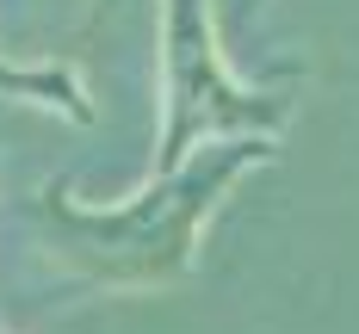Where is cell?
<instances>
[{"label": "cell", "mask_w": 359, "mask_h": 334, "mask_svg": "<svg viewBox=\"0 0 359 334\" xmlns=\"http://www.w3.org/2000/svg\"><path fill=\"white\" fill-rule=\"evenodd\" d=\"M260 161H273V137H229V143L198 148L174 174H149L118 204H81L69 180H50V186H37L32 211L43 223L50 254L81 285L168 291L198 266L205 223L229 198V186Z\"/></svg>", "instance_id": "6da1fadb"}, {"label": "cell", "mask_w": 359, "mask_h": 334, "mask_svg": "<svg viewBox=\"0 0 359 334\" xmlns=\"http://www.w3.org/2000/svg\"><path fill=\"white\" fill-rule=\"evenodd\" d=\"M161 74H168V124H161L149 174L186 167L211 137L229 143V130L236 137H273L291 111L279 93L242 87L223 69L211 0H161Z\"/></svg>", "instance_id": "7a4b0ae2"}, {"label": "cell", "mask_w": 359, "mask_h": 334, "mask_svg": "<svg viewBox=\"0 0 359 334\" xmlns=\"http://www.w3.org/2000/svg\"><path fill=\"white\" fill-rule=\"evenodd\" d=\"M0 93L6 99H32V106H62L69 118H93V106H87V93H81V81H74L69 69H25V62H6L0 56Z\"/></svg>", "instance_id": "3957f363"}, {"label": "cell", "mask_w": 359, "mask_h": 334, "mask_svg": "<svg viewBox=\"0 0 359 334\" xmlns=\"http://www.w3.org/2000/svg\"><path fill=\"white\" fill-rule=\"evenodd\" d=\"M118 6H124V0H93V13H87V32H100L111 13H118Z\"/></svg>", "instance_id": "277c9868"}]
</instances>
